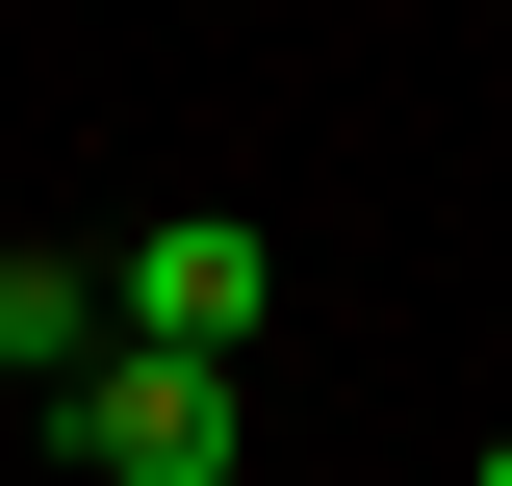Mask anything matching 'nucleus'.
Here are the masks:
<instances>
[{
    "instance_id": "f257e3e1",
    "label": "nucleus",
    "mask_w": 512,
    "mask_h": 486,
    "mask_svg": "<svg viewBox=\"0 0 512 486\" xmlns=\"http://www.w3.org/2000/svg\"><path fill=\"white\" fill-rule=\"evenodd\" d=\"M52 435H77L103 486H231V461H256V384H231V359H154V333H103V384H52Z\"/></svg>"
},
{
    "instance_id": "f03ea898",
    "label": "nucleus",
    "mask_w": 512,
    "mask_h": 486,
    "mask_svg": "<svg viewBox=\"0 0 512 486\" xmlns=\"http://www.w3.org/2000/svg\"><path fill=\"white\" fill-rule=\"evenodd\" d=\"M103 307L154 333V359H256V307H282V256H256V205H180L154 256H103Z\"/></svg>"
},
{
    "instance_id": "7ed1b4c3",
    "label": "nucleus",
    "mask_w": 512,
    "mask_h": 486,
    "mask_svg": "<svg viewBox=\"0 0 512 486\" xmlns=\"http://www.w3.org/2000/svg\"><path fill=\"white\" fill-rule=\"evenodd\" d=\"M103 333H128L103 256H0V359H26V384H103Z\"/></svg>"
},
{
    "instance_id": "20e7f679",
    "label": "nucleus",
    "mask_w": 512,
    "mask_h": 486,
    "mask_svg": "<svg viewBox=\"0 0 512 486\" xmlns=\"http://www.w3.org/2000/svg\"><path fill=\"white\" fill-rule=\"evenodd\" d=\"M461 486H512V435H487V461H461Z\"/></svg>"
}]
</instances>
